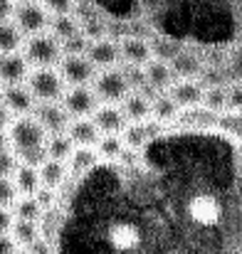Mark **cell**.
I'll return each instance as SVG.
<instances>
[{
	"label": "cell",
	"instance_id": "cell-44",
	"mask_svg": "<svg viewBox=\"0 0 242 254\" xmlns=\"http://www.w3.org/2000/svg\"><path fill=\"white\" fill-rule=\"evenodd\" d=\"M228 109H242V82L228 86Z\"/></svg>",
	"mask_w": 242,
	"mask_h": 254
},
{
	"label": "cell",
	"instance_id": "cell-47",
	"mask_svg": "<svg viewBox=\"0 0 242 254\" xmlns=\"http://www.w3.org/2000/svg\"><path fill=\"white\" fill-rule=\"evenodd\" d=\"M12 10H15V0H0V22L12 20Z\"/></svg>",
	"mask_w": 242,
	"mask_h": 254
},
{
	"label": "cell",
	"instance_id": "cell-42",
	"mask_svg": "<svg viewBox=\"0 0 242 254\" xmlns=\"http://www.w3.org/2000/svg\"><path fill=\"white\" fill-rule=\"evenodd\" d=\"M32 197L40 202L42 210H47V207H52V205L57 202V190H55V188H47V185H40V188L32 192Z\"/></svg>",
	"mask_w": 242,
	"mask_h": 254
},
{
	"label": "cell",
	"instance_id": "cell-26",
	"mask_svg": "<svg viewBox=\"0 0 242 254\" xmlns=\"http://www.w3.org/2000/svg\"><path fill=\"white\" fill-rule=\"evenodd\" d=\"M47 30L57 37V40H65V37H72L81 32V22L77 17V12H67V15H52L50 22H47Z\"/></svg>",
	"mask_w": 242,
	"mask_h": 254
},
{
	"label": "cell",
	"instance_id": "cell-22",
	"mask_svg": "<svg viewBox=\"0 0 242 254\" xmlns=\"http://www.w3.org/2000/svg\"><path fill=\"white\" fill-rule=\"evenodd\" d=\"M119 109L124 111L126 121H144L151 119V99L141 94L139 89H129V94L119 101Z\"/></svg>",
	"mask_w": 242,
	"mask_h": 254
},
{
	"label": "cell",
	"instance_id": "cell-28",
	"mask_svg": "<svg viewBox=\"0 0 242 254\" xmlns=\"http://www.w3.org/2000/svg\"><path fill=\"white\" fill-rule=\"evenodd\" d=\"M178 111H180V106L173 101V96H170L168 91H159V94L151 99V116L159 119V121H163L165 126L175 119Z\"/></svg>",
	"mask_w": 242,
	"mask_h": 254
},
{
	"label": "cell",
	"instance_id": "cell-29",
	"mask_svg": "<svg viewBox=\"0 0 242 254\" xmlns=\"http://www.w3.org/2000/svg\"><path fill=\"white\" fill-rule=\"evenodd\" d=\"M10 235H12V240L17 242V247L25 250L32 240L40 237V225H37L35 220H20V217H15L12 225H10Z\"/></svg>",
	"mask_w": 242,
	"mask_h": 254
},
{
	"label": "cell",
	"instance_id": "cell-14",
	"mask_svg": "<svg viewBox=\"0 0 242 254\" xmlns=\"http://www.w3.org/2000/svg\"><path fill=\"white\" fill-rule=\"evenodd\" d=\"M0 101L10 109L12 116H22V114H30L35 109V96L32 91L27 89V84H5L0 89Z\"/></svg>",
	"mask_w": 242,
	"mask_h": 254
},
{
	"label": "cell",
	"instance_id": "cell-30",
	"mask_svg": "<svg viewBox=\"0 0 242 254\" xmlns=\"http://www.w3.org/2000/svg\"><path fill=\"white\" fill-rule=\"evenodd\" d=\"M75 143L72 138L67 136V131H57V133H47L45 138V151L50 158H60V161H67V156L72 153Z\"/></svg>",
	"mask_w": 242,
	"mask_h": 254
},
{
	"label": "cell",
	"instance_id": "cell-45",
	"mask_svg": "<svg viewBox=\"0 0 242 254\" xmlns=\"http://www.w3.org/2000/svg\"><path fill=\"white\" fill-rule=\"evenodd\" d=\"M17 250L20 247L12 240V235L10 232H0V254H12V252H17Z\"/></svg>",
	"mask_w": 242,
	"mask_h": 254
},
{
	"label": "cell",
	"instance_id": "cell-1",
	"mask_svg": "<svg viewBox=\"0 0 242 254\" xmlns=\"http://www.w3.org/2000/svg\"><path fill=\"white\" fill-rule=\"evenodd\" d=\"M7 138H10V148L15 151L20 163L27 166H40L47 158L45 151V128L35 121L32 114H22V116H12V121L7 124Z\"/></svg>",
	"mask_w": 242,
	"mask_h": 254
},
{
	"label": "cell",
	"instance_id": "cell-12",
	"mask_svg": "<svg viewBox=\"0 0 242 254\" xmlns=\"http://www.w3.org/2000/svg\"><path fill=\"white\" fill-rule=\"evenodd\" d=\"M144 72H146V84L141 86L139 91L146 94L149 99H154L159 91H165L175 82V74H173V69H170V64L165 60H156V57L149 60L144 64Z\"/></svg>",
	"mask_w": 242,
	"mask_h": 254
},
{
	"label": "cell",
	"instance_id": "cell-3",
	"mask_svg": "<svg viewBox=\"0 0 242 254\" xmlns=\"http://www.w3.org/2000/svg\"><path fill=\"white\" fill-rule=\"evenodd\" d=\"M25 84L32 91L35 101H60L67 89L57 67H30Z\"/></svg>",
	"mask_w": 242,
	"mask_h": 254
},
{
	"label": "cell",
	"instance_id": "cell-7",
	"mask_svg": "<svg viewBox=\"0 0 242 254\" xmlns=\"http://www.w3.org/2000/svg\"><path fill=\"white\" fill-rule=\"evenodd\" d=\"M165 128V124L159 119H144V121H126L124 131H121V138H124V146L129 148H136L141 151L144 146H149L154 138H159Z\"/></svg>",
	"mask_w": 242,
	"mask_h": 254
},
{
	"label": "cell",
	"instance_id": "cell-36",
	"mask_svg": "<svg viewBox=\"0 0 242 254\" xmlns=\"http://www.w3.org/2000/svg\"><path fill=\"white\" fill-rule=\"evenodd\" d=\"M126 82H129V89H141L146 84V72H144V64H126V62H119Z\"/></svg>",
	"mask_w": 242,
	"mask_h": 254
},
{
	"label": "cell",
	"instance_id": "cell-10",
	"mask_svg": "<svg viewBox=\"0 0 242 254\" xmlns=\"http://www.w3.org/2000/svg\"><path fill=\"white\" fill-rule=\"evenodd\" d=\"M62 106L67 109L70 116H91V111L101 104L94 94L91 84H80V86H67L62 94Z\"/></svg>",
	"mask_w": 242,
	"mask_h": 254
},
{
	"label": "cell",
	"instance_id": "cell-18",
	"mask_svg": "<svg viewBox=\"0 0 242 254\" xmlns=\"http://www.w3.org/2000/svg\"><path fill=\"white\" fill-rule=\"evenodd\" d=\"M67 136L72 138L75 146H94L99 141L101 131L96 128L91 116H72L67 124Z\"/></svg>",
	"mask_w": 242,
	"mask_h": 254
},
{
	"label": "cell",
	"instance_id": "cell-34",
	"mask_svg": "<svg viewBox=\"0 0 242 254\" xmlns=\"http://www.w3.org/2000/svg\"><path fill=\"white\" fill-rule=\"evenodd\" d=\"M203 106H208L210 111L220 114L228 109V84H218V86H205L203 89Z\"/></svg>",
	"mask_w": 242,
	"mask_h": 254
},
{
	"label": "cell",
	"instance_id": "cell-51",
	"mask_svg": "<svg viewBox=\"0 0 242 254\" xmlns=\"http://www.w3.org/2000/svg\"><path fill=\"white\" fill-rule=\"evenodd\" d=\"M0 89H2V84H0Z\"/></svg>",
	"mask_w": 242,
	"mask_h": 254
},
{
	"label": "cell",
	"instance_id": "cell-4",
	"mask_svg": "<svg viewBox=\"0 0 242 254\" xmlns=\"http://www.w3.org/2000/svg\"><path fill=\"white\" fill-rule=\"evenodd\" d=\"M91 89L101 104H119L129 94V82L121 72V67H106L96 69V77L91 79Z\"/></svg>",
	"mask_w": 242,
	"mask_h": 254
},
{
	"label": "cell",
	"instance_id": "cell-33",
	"mask_svg": "<svg viewBox=\"0 0 242 254\" xmlns=\"http://www.w3.org/2000/svg\"><path fill=\"white\" fill-rule=\"evenodd\" d=\"M12 215L20 217V220H35L37 222L40 215H42V207L32 195H17L15 202H12Z\"/></svg>",
	"mask_w": 242,
	"mask_h": 254
},
{
	"label": "cell",
	"instance_id": "cell-39",
	"mask_svg": "<svg viewBox=\"0 0 242 254\" xmlns=\"http://www.w3.org/2000/svg\"><path fill=\"white\" fill-rule=\"evenodd\" d=\"M40 5L52 15H67V12H77V0H40Z\"/></svg>",
	"mask_w": 242,
	"mask_h": 254
},
{
	"label": "cell",
	"instance_id": "cell-43",
	"mask_svg": "<svg viewBox=\"0 0 242 254\" xmlns=\"http://www.w3.org/2000/svg\"><path fill=\"white\" fill-rule=\"evenodd\" d=\"M17 156H15V151L12 148H2L0 151V175H12L15 168H17Z\"/></svg>",
	"mask_w": 242,
	"mask_h": 254
},
{
	"label": "cell",
	"instance_id": "cell-23",
	"mask_svg": "<svg viewBox=\"0 0 242 254\" xmlns=\"http://www.w3.org/2000/svg\"><path fill=\"white\" fill-rule=\"evenodd\" d=\"M101 163L99 153L94 146H75L72 153L67 156V168H70V175H84L89 170H94Z\"/></svg>",
	"mask_w": 242,
	"mask_h": 254
},
{
	"label": "cell",
	"instance_id": "cell-25",
	"mask_svg": "<svg viewBox=\"0 0 242 254\" xmlns=\"http://www.w3.org/2000/svg\"><path fill=\"white\" fill-rule=\"evenodd\" d=\"M215 131H220L228 138L242 143V109H225V111H220Z\"/></svg>",
	"mask_w": 242,
	"mask_h": 254
},
{
	"label": "cell",
	"instance_id": "cell-41",
	"mask_svg": "<svg viewBox=\"0 0 242 254\" xmlns=\"http://www.w3.org/2000/svg\"><path fill=\"white\" fill-rule=\"evenodd\" d=\"M15 197H17V188H15L12 178L10 175H0V205L12 207Z\"/></svg>",
	"mask_w": 242,
	"mask_h": 254
},
{
	"label": "cell",
	"instance_id": "cell-40",
	"mask_svg": "<svg viewBox=\"0 0 242 254\" xmlns=\"http://www.w3.org/2000/svg\"><path fill=\"white\" fill-rule=\"evenodd\" d=\"M225 72H228V77H230V82H242V47L240 50H235L228 60H225Z\"/></svg>",
	"mask_w": 242,
	"mask_h": 254
},
{
	"label": "cell",
	"instance_id": "cell-21",
	"mask_svg": "<svg viewBox=\"0 0 242 254\" xmlns=\"http://www.w3.org/2000/svg\"><path fill=\"white\" fill-rule=\"evenodd\" d=\"M37 175H40V185H47V188L60 190V188L70 180L67 161H60V158H50V156H47V158L37 166Z\"/></svg>",
	"mask_w": 242,
	"mask_h": 254
},
{
	"label": "cell",
	"instance_id": "cell-50",
	"mask_svg": "<svg viewBox=\"0 0 242 254\" xmlns=\"http://www.w3.org/2000/svg\"><path fill=\"white\" fill-rule=\"evenodd\" d=\"M15 2H27V0H15Z\"/></svg>",
	"mask_w": 242,
	"mask_h": 254
},
{
	"label": "cell",
	"instance_id": "cell-8",
	"mask_svg": "<svg viewBox=\"0 0 242 254\" xmlns=\"http://www.w3.org/2000/svg\"><path fill=\"white\" fill-rule=\"evenodd\" d=\"M35 116V121L45 128V133H57V131H67L70 124V114L62 106V101H37L35 109L30 111Z\"/></svg>",
	"mask_w": 242,
	"mask_h": 254
},
{
	"label": "cell",
	"instance_id": "cell-48",
	"mask_svg": "<svg viewBox=\"0 0 242 254\" xmlns=\"http://www.w3.org/2000/svg\"><path fill=\"white\" fill-rule=\"evenodd\" d=\"M10 121H12V114H10V109L0 101V128H7Z\"/></svg>",
	"mask_w": 242,
	"mask_h": 254
},
{
	"label": "cell",
	"instance_id": "cell-5",
	"mask_svg": "<svg viewBox=\"0 0 242 254\" xmlns=\"http://www.w3.org/2000/svg\"><path fill=\"white\" fill-rule=\"evenodd\" d=\"M55 67L62 74L67 86L91 84V79L96 77V67L91 64V60L86 55H62Z\"/></svg>",
	"mask_w": 242,
	"mask_h": 254
},
{
	"label": "cell",
	"instance_id": "cell-27",
	"mask_svg": "<svg viewBox=\"0 0 242 254\" xmlns=\"http://www.w3.org/2000/svg\"><path fill=\"white\" fill-rule=\"evenodd\" d=\"M15 188H17V195H32L37 188H40V175L35 166H27V163H17L15 173L10 175Z\"/></svg>",
	"mask_w": 242,
	"mask_h": 254
},
{
	"label": "cell",
	"instance_id": "cell-16",
	"mask_svg": "<svg viewBox=\"0 0 242 254\" xmlns=\"http://www.w3.org/2000/svg\"><path fill=\"white\" fill-rule=\"evenodd\" d=\"M119 57L126 64H146L149 60H154L149 37H136V35H124L119 40Z\"/></svg>",
	"mask_w": 242,
	"mask_h": 254
},
{
	"label": "cell",
	"instance_id": "cell-13",
	"mask_svg": "<svg viewBox=\"0 0 242 254\" xmlns=\"http://www.w3.org/2000/svg\"><path fill=\"white\" fill-rule=\"evenodd\" d=\"M30 74V62L25 60L22 50L0 52V84H22Z\"/></svg>",
	"mask_w": 242,
	"mask_h": 254
},
{
	"label": "cell",
	"instance_id": "cell-37",
	"mask_svg": "<svg viewBox=\"0 0 242 254\" xmlns=\"http://www.w3.org/2000/svg\"><path fill=\"white\" fill-rule=\"evenodd\" d=\"M81 35L91 42V40H99V37H106V22L101 17H89V20H81Z\"/></svg>",
	"mask_w": 242,
	"mask_h": 254
},
{
	"label": "cell",
	"instance_id": "cell-35",
	"mask_svg": "<svg viewBox=\"0 0 242 254\" xmlns=\"http://www.w3.org/2000/svg\"><path fill=\"white\" fill-rule=\"evenodd\" d=\"M149 45H151V52L156 60H170L173 55H178L183 47L180 42H173V40H163V37H149Z\"/></svg>",
	"mask_w": 242,
	"mask_h": 254
},
{
	"label": "cell",
	"instance_id": "cell-38",
	"mask_svg": "<svg viewBox=\"0 0 242 254\" xmlns=\"http://www.w3.org/2000/svg\"><path fill=\"white\" fill-rule=\"evenodd\" d=\"M60 47H62V55H86V47H89V40L77 32L72 37H65L60 40Z\"/></svg>",
	"mask_w": 242,
	"mask_h": 254
},
{
	"label": "cell",
	"instance_id": "cell-6",
	"mask_svg": "<svg viewBox=\"0 0 242 254\" xmlns=\"http://www.w3.org/2000/svg\"><path fill=\"white\" fill-rule=\"evenodd\" d=\"M12 22L22 30V35H35L47 30L50 22V12L40 5V0H27V2H15L12 10Z\"/></svg>",
	"mask_w": 242,
	"mask_h": 254
},
{
	"label": "cell",
	"instance_id": "cell-31",
	"mask_svg": "<svg viewBox=\"0 0 242 254\" xmlns=\"http://www.w3.org/2000/svg\"><path fill=\"white\" fill-rule=\"evenodd\" d=\"M94 148L101 161H116L119 153L124 151V138H121V133H101L99 141L94 143Z\"/></svg>",
	"mask_w": 242,
	"mask_h": 254
},
{
	"label": "cell",
	"instance_id": "cell-9",
	"mask_svg": "<svg viewBox=\"0 0 242 254\" xmlns=\"http://www.w3.org/2000/svg\"><path fill=\"white\" fill-rule=\"evenodd\" d=\"M188 217L200 227H215L223 220V205H220L218 197L200 192L188 202Z\"/></svg>",
	"mask_w": 242,
	"mask_h": 254
},
{
	"label": "cell",
	"instance_id": "cell-46",
	"mask_svg": "<svg viewBox=\"0 0 242 254\" xmlns=\"http://www.w3.org/2000/svg\"><path fill=\"white\" fill-rule=\"evenodd\" d=\"M15 215H12V207H5L0 205V232H10V225H12Z\"/></svg>",
	"mask_w": 242,
	"mask_h": 254
},
{
	"label": "cell",
	"instance_id": "cell-19",
	"mask_svg": "<svg viewBox=\"0 0 242 254\" xmlns=\"http://www.w3.org/2000/svg\"><path fill=\"white\" fill-rule=\"evenodd\" d=\"M109 242L114 250L119 252H129V250H139L141 247V232L136 225L131 222H116L109 227Z\"/></svg>",
	"mask_w": 242,
	"mask_h": 254
},
{
	"label": "cell",
	"instance_id": "cell-20",
	"mask_svg": "<svg viewBox=\"0 0 242 254\" xmlns=\"http://www.w3.org/2000/svg\"><path fill=\"white\" fill-rule=\"evenodd\" d=\"M165 91L173 96V101H175L180 109L195 106V104L203 101V84H200L198 79H175Z\"/></svg>",
	"mask_w": 242,
	"mask_h": 254
},
{
	"label": "cell",
	"instance_id": "cell-11",
	"mask_svg": "<svg viewBox=\"0 0 242 254\" xmlns=\"http://www.w3.org/2000/svg\"><path fill=\"white\" fill-rule=\"evenodd\" d=\"M180 128H188V131H215V124H218V114L210 111L208 106L203 104H195V106H185L175 114V119L170 121Z\"/></svg>",
	"mask_w": 242,
	"mask_h": 254
},
{
	"label": "cell",
	"instance_id": "cell-17",
	"mask_svg": "<svg viewBox=\"0 0 242 254\" xmlns=\"http://www.w3.org/2000/svg\"><path fill=\"white\" fill-rule=\"evenodd\" d=\"M91 121L101 133H121L126 126V116L119 109V104H99L91 111Z\"/></svg>",
	"mask_w": 242,
	"mask_h": 254
},
{
	"label": "cell",
	"instance_id": "cell-32",
	"mask_svg": "<svg viewBox=\"0 0 242 254\" xmlns=\"http://www.w3.org/2000/svg\"><path fill=\"white\" fill-rule=\"evenodd\" d=\"M22 42H25L22 30L12 20H2L0 22V52H15L22 47Z\"/></svg>",
	"mask_w": 242,
	"mask_h": 254
},
{
	"label": "cell",
	"instance_id": "cell-49",
	"mask_svg": "<svg viewBox=\"0 0 242 254\" xmlns=\"http://www.w3.org/2000/svg\"><path fill=\"white\" fill-rule=\"evenodd\" d=\"M10 148V138H7V128H0V151Z\"/></svg>",
	"mask_w": 242,
	"mask_h": 254
},
{
	"label": "cell",
	"instance_id": "cell-2",
	"mask_svg": "<svg viewBox=\"0 0 242 254\" xmlns=\"http://www.w3.org/2000/svg\"><path fill=\"white\" fill-rule=\"evenodd\" d=\"M20 50H22L25 60L30 62V67H55L60 62V57H62L60 40L50 30L27 35Z\"/></svg>",
	"mask_w": 242,
	"mask_h": 254
},
{
	"label": "cell",
	"instance_id": "cell-24",
	"mask_svg": "<svg viewBox=\"0 0 242 254\" xmlns=\"http://www.w3.org/2000/svg\"><path fill=\"white\" fill-rule=\"evenodd\" d=\"M168 64H170V69H173V74H175V79H195L198 74H200V69H203V60L200 57H195V55H188V52H178V55H173L170 60H168Z\"/></svg>",
	"mask_w": 242,
	"mask_h": 254
},
{
	"label": "cell",
	"instance_id": "cell-15",
	"mask_svg": "<svg viewBox=\"0 0 242 254\" xmlns=\"http://www.w3.org/2000/svg\"><path fill=\"white\" fill-rule=\"evenodd\" d=\"M86 57L91 60V64L96 69H106V67H116L121 62L119 57V40L114 37H99L91 40L86 47Z\"/></svg>",
	"mask_w": 242,
	"mask_h": 254
}]
</instances>
